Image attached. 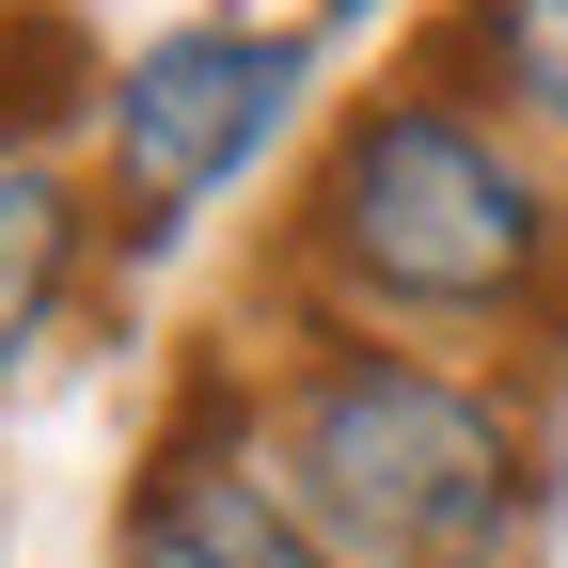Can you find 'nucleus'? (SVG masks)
<instances>
[{"mask_svg": "<svg viewBox=\"0 0 568 568\" xmlns=\"http://www.w3.org/2000/svg\"><path fill=\"white\" fill-rule=\"evenodd\" d=\"M284 506L332 537V568H521L537 537V458L474 379L410 347H332L284 395Z\"/></svg>", "mask_w": 568, "mask_h": 568, "instance_id": "obj_1", "label": "nucleus"}, {"mask_svg": "<svg viewBox=\"0 0 568 568\" xmlns=\"http://www.w3.org/2000/svg\"><path fill=\"white\" fill-rule=\"evenodd\" d=\"M316 253L395 316H521L552 284V205L474 111L364 95L316 159Z\"/></svg>", "mask_w": 568, "mask_h": 568, "instance_id": "obj_2", "label": "nucleus"}, {"mask_svg": "<svg viewBox=\"0 0 568 568\" xmlns=\"http://www.w3.org/2000/svg\"><path fill=\"white\" fill-rule=\"evenodd\" d=\"M284 95H301V32H237V17L159 32V48H142L126 80L95 95V111H111V190H126V237H174L205 190H237V174L268 159Z\"/></svg>", "mask_w": 568, "mask_h": 568, "instance_id": "obj_3", "label": "nucleus"}, {"mask_svg": "<svg viewBox=\"0 0 568 568\" xmlns=\"http://www.w3.org/2000/svg\"><path fill=\"white\" fill-rule=\"evenodd\" d=\"M126 568H332V537L284 506V474L222 426H174L126 489Z\"/></svg>", "mask_w": 568, "mask_h": 568, "instance_id": "obj_4", "label": "nucleus"}, {"mask_svg": "<svg viewBox=\"0 0 568 568\" xmlns=\"http://www.w3.org/2000/svg\"><path fill=\"white\" fill-rule=\"evenodd\" d=\"M48 284H63V190L32 159H0V347L48 316Z\"/></svg>", "mask_w": 568, "mask_h": 568, "instance_id": "obj_5", "label": "nucleus"}, {"mask_svg": "<svg viewBox=\"0 0 568 568\" xmlns=\"http://www.w3.org/2000/svg\"><path fill=\"white\" fill-rule=\"evenodd\" d=\"M474 48L506 63V95L568 142V0H474Z\"/></svg>", "mask_w": 568, "mask_h": 568, "instance_id": "obj_6", "label": "nucleus"}, {"mask_svg": "<svg viewBox=\"0 0 568 568\" xmlns=\"http://www.w3.org/2000/svg\"><path fill=\"white\" fill-rule=\"evenodd\" d=\"M332 17H364V0H332Z\"/></svg>", "mask_w": 568, "mask_h": 568, "instance_id": "obj_7", "label": "nucleus"}]
</instances>
